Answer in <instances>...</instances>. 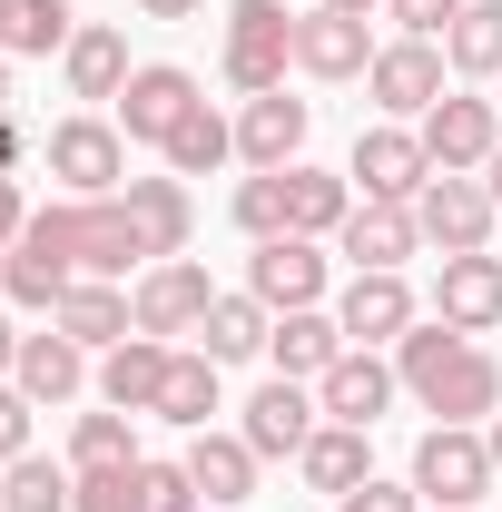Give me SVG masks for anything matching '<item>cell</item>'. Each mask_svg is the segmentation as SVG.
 <instances>
[{
    "mask_svg": "<svg viewBox=\"0 0 502 512\" xmlns=\"http://www.w3.org/2000/svg\"><path fill=\"white\" fill-rule=\"evenodd\" d=\"M10 365H20V335H10V316H0V375H10Z\"/></svg>",
    "mask_w": 502,
    "mask_h": 512,
    "instance_id": "cell-44",
    "label": "cell"
},
{
    "mask_svg": "<svg viewBox=\"0 0 502 512\" xmlns=\"http://www.w3.org/2000/svg\"><path fill=\"white\" fill-rule=\"evenodd\" d=\"M60 60H69V99H119L128 89V40L119 30H79Z\"/></svg>",
    "mask_w": 502,
    "mask_h": 512,
    "instance_id": "cell-27",
    "label": "cell"
},
{
    "mask_svg": "<svg viewBox=\"0 0 502 512\" xmlns=\"http://www.w3.org/2000/svg\"><path fill=\"white\" fill-rule=\"evenodd\" d=\"M335 237H345V256H355V276H404V256L424 247L414 207H384V197H355V217H345Z\"/></svg>",
    "mask_w": 502,
    "mask_h": 512,
    "instance_id": "cell-13",
    "label": "cell"
},
{
    "mask_svg": "<svg viewBox=\"0 0 502 512\" xmlns=\"http://www.w3.org/2000/svg\"><path fill=\"white\" fill-rule=\"evenodd\" d=\"M345 178H365V197H384V207H414L424 178H434V158H424V138H414V128H365Z\"/></svg>",
    "mask_w": 502,
    "mask_h": 512,
    "instance_id": "cell-9",
    "label": "cell"
},
{
    "mask_svg": "<svg viewBox=\"0 0 502 512\" xmlns=\"http://www.w3.org/2000/svg\"><path fill=\"white\" fill-rule=\"evenodd\" d=\"M69 40H79V10H69V0H10V40H0V50L50 60V50H69Z\"/></svg>",
    "mask_w": 502,
    "mask_h": 512,
    "instance_id": "cell-32",
    "label": "cell"
},
{
    "mask_svg": "<svg viewBox=\"0 0 502 512\" xmlns=\"http://www.w3.org/2000/svg\"><path fill=\"white\" fill-rule=\"evenodd\" d=\"M286 60H296V10L286 0H237L227 10V79L266 99V89H286Z\"/></svg>",
    "mask_w": 502,
    "mask_h": 512,
    "instance_id": "cell-3",
    "label": "cell"
},
{
    "mask_svg": "<svg viewBox=\"0 0 502 512\" xmlns=\"http://www.w3.org/2000/svg\"><path fill=\"white\" fill-rule=\"evenodd\" d=\"M20 394L30 404H69L79 384H89V345H69V335H20Z\"/></svg>",
    "mask_w": 502,
    "mask_h": 512,
    "instance_id": "cell-22",
    "label": "cell"
},
{
    "mask_svg": "<svg viewBox=\"0 0 502 512\" xmlns=\"http://www.w3.org/2000/svg\"><path fill=\"white\" fill-rule=\"evenodd\" d=\"M188 483L207 503H256V444L247 434H197L188 444Z\"/></svg>",
    "mask_w": 502,
    "mask_h": 512,
    "instance_id": "cell-23",
    "label": "cell"
},
{
    "mask_svg": "<svg viewBox=\"0 0 502 512\" xmlns=\"http://www.w3.org/2000/svg\"><path fill=\"white\" fill-rule=\"evenodd\" d=\"M335 512H424V493H414V483H375V473H365Z\"/></svg>",
    "mask_w": 502,
    "mask_h": 512,
    "instance_id": "cell-39",
    "label": "cell"
},
{
    "mask_svg": "<svg viewBox=\"0 0 502 512\" xmlns=\"http://www.w3.org/2000/svg\"><path fill=\"white\" fill-rule=\"evenodd\" d=\"M168 355H178V345H158V335H128V345H109V365H99V394H109L119 414H158Z\"/></svg>",
    "mask_w": 502,
    "mask_h": 512,
    "instance_id": "cell-20",
    "label": "cell"
},
{
    "mask_svg": "<svg viewBox=\"0 0 502 512\" xmlns=\"http://www.w3.org/2000/svg\"><path fill=\"white\" fill-rule=\"evenodd\" d=\"M69 512H138V463H99V473H79Z\"/></svg>",
    "mask_w": 502,
    "mask_h": 512,
    "instance_id": "cell-36",
    "label": "cell"
},
{
    "mask_svg": "<svg viewBox=\"0 0 502 512\" xmlns=\"http://www.w3.org/2000/svg\"><path fill=\"white\" fill-rule=\"evenodd\" d=\"M20 453H30V394L0 384V463H20Z\"/></svg>",
    "mask_w": 502,
    "mask_h": 512,
    "instance_id": "cell-40",
    "label": "cell"
},
{
    "mask_svg": "<svg viewBox=\"0 0 502 512\" xmlns=\"http://www.w3.org/2000/svg\"><path fill=\"white\" fill-rule=\"evenodd\" d=\"M434 316L453 325V335H493L502 325V256H443V276H434Z\"/></svg>",
    "mask_w": 502,
    "mask_h": 512,
    "instance_id": "cell-11",
    "label": "cell"
},
{
    "mask_svg": "<svg viewBox=\"0 0 502 512\" xmlns=\"http://www.w3.org/2000/svg\"><path fill=\"white\" fill-rule=\"evenodd\" d=\"M138 10H148V20H197L207 0H138Z\"/></svg>",
    "mask_w": 502,
    "mask_h": 512,
    "instance_id": "cell-42",
    "label": "cell"
},
{
    "mask_svg": "<svg viewBox=\"0 0 502 512\" xmlns=\"http://www.w3.org/2000/svg\"><path fill=\"white\" fill-rule=\"evenodd\" d=\"M50 178H60L69 197H119V178H128L119 128L109 119H60L50 128Z\"/></svg>",
    "mask_w": 502,
    "mask_h": 512,
    "instance_id": "cell-6",
    "label": "cell"
},
{
    "mask_svg": "<svg viewBox=\"0 0 502 512\" xmlns=\"http://www.w3.org/2000/svg\"><path fill=\"white\" fill-rule=\"evenodd\" d=\"M158 414H168V424H188V434H207V414H217V355H168Z\"/></svg>",
    "mask_w": 502,
    "mask_h": 512,
    "instance_id": "cell-31",
    "label": "cell"
},
{
    "mask_svg": "<svg viewBox=\"0 0 502 512\" xmlns=\"http://www.w3.org/2000/svg\"><path fill=\"white\" fill-rule=\"evenodd\" d=\"M197 335H207L217 365H247V355H266V335H276V306H256V296H217Z\"/></svg>",
    "mask_w": 502,
    "mask_h": 512,
    "instance_id": "cell-26",
    "label": "cell"
},
{
    "mask_svg": "<svg viewBox=\"0 0 502 512\" xmlns=\"http://www.w3.org/2000/svg\"><path fill=\"white\" fill-rule=\"evenodd\" d=\"M443 60L463 79H493L502 69V0H463V20L443 30Z\"/></svg>",
    "mask_w": 502,
    "mask_h": 512,
    "instance_id": "cell-30",
    "label": "cell"
},
{
    "mask_svg": "<svg viewBox=\"0 0 502 512\" xmlns=\"http://www.w3.org/2000/svg\"><path fill=\"white\" fill-rule=\"evenodd\" d=\"M0 40H10V0H0Z\"/></svg>",
    "mask_w": 502,
    "mask_h": 512,
    "instance_id": "cell-49",
    "label": "cell"
},
{
    "mask_svg": "<svg viewBox=\"0 0 502 512\" xmlns=\"http://www.w3.org/2000/svg\"><path fill=\"white\" fill-rule=\"evenodd\" d=\"M266 355H276V375H286V384H315L335 355H345V325L325 316V306H296V316H276Z\"/></svg>",
    "mask_w": 502,
    "mask_h": 512,
    "instance_id": "cell-19",
    "label": "cell"
},
{
    "mask_svg": "<svg viewBox=\"0 0 502 512\" xmlns=\"http://www.w3.org/2000/svg\"><path fill=\"white\" fill-rule=\"evenodd\" d=\"M296 473H306L315 493H335V503H345V493L375 473V453H365V424H315V444L296 453Z\"/></svg>",
    "mask_w": 502,
    "mask_h": 512,
    "instance_id": "cell-24",
    "label": "cell"
},
{
    "mask_svg": "<svg viewBox=\"0 0 502 512\" xmlns=\"http://www.w3.org/2000/svg\"><path fill=\"white\" fill-rule=\"evenodd\" d=\"M315 414H325V404H315L306 384H256V404H247V424H237V434H247L256 444V463H276V453H306L315 444Z\"/></svg>",
    "mask_w": 502,
    "mask_h": 512,
    "instance_id": "cell-16",
    "label": "cell"
},
{
    "mask_svg": "<svg viewBox=\"0 0 502 512\" xmlns=\"http://www.w3.org/2000/svg\"><path fill=\"white\" fill-rule=\"evenodd\" d=\"M394 20H404V40H443L453 20H463V0H384Z\"/></svg>",
    "mask_w": 502,
    "mask_h": 512,
    "instance_id": "cell-38",
    "label": "cell"
},
{
    "mask_svg": "<svg viewBox=\"0 0 502 512\" xmlns=\"http://www.w3.org/2000/svg\"><path fill=\"white\" fill-rule=\"evenodd\" d=\"M414 138H424V158H434V168H463V178H473V168L502 148V119H493V99L453 89V99H434V109H424V128H414Z\"/></svg>",
    "mask_w": 502,
    "mask_h": 512,
    "instance_id": "cell-7",
    "label": "cell"
},
{
    "mask_svg": "<svg viewBox=\"0 0 502 512\" xmlns=\"http://www.w3.org/2000/svg\"><path fill=\"white\" fill-rule=\"evenodd\" d=\"M394 384H404V375L384 365L375 345H345V355L315 375V404H325V424H365V434H375V414L394 404Z\"/></svg>",
    "mask_w": 502,
    "mask_h": 512,
    "instance_id": "cell-8",
    "label": "cell"
},
{
    "mask_svg": "<svg viewBox=\"0 0 502 512\" xmlns=\"http://www.w3.org/2000/svg\"><path fill=\"white\" fill-rule=\"evenodd\" d=\"M296 69H306V79H365V69H375L365 10H306V20H296Z\"/></svg>",
    "mask_w": 502,
    "mask_h": 512,
    "instance_id": "cell-12",
    "label": "cell"
},
{
    "mask_svg": "<svg viewBox=\"0 0 502 512\" xmlns=\"http://www.w3.org/2000/svg\"><path fill=\"white\" fill-rule=\"evenodd\" d=\"M197 109V79L188 69H168V60H148V69H128V89H119V128L128 138H158L168 148V128Z\"/></svg>",
    "mask_w": 502,
    "mask_h": 512,
    "instance_id": "cell-15",
    "label": "cell"
},
{
    "mask_svg": "<svg viewBox=\"0 0 502 512\" xmlns=\"http://www.w3.org/2000/svg\"><path fill=\"white\" fill-rule=\"evenodd\" d=\"M483 444H493V463H502V414H493V434H483Z\"/></svg>",
    "mask_w": 502,
    "mask_h": 512,
    "instance_id": "cell-46",
    "label": "cell"
},
{
    "mask_svg": "<svg viewBox=\"0 0 502 512\" xmlns=\"http://www.w3.org/2000/svg\"><path fill=\"white\" fill-rule=\"evenodd\" d=\"M247 296L276 306V316L315 306V296H325V256H315V237H266V247L247 256Z\"/></svg>",
    "mask_w": 502,
    "mask_h": 512,
    "instance_id": "cell-10",
    "label": "cell"
},
{
    "mask_svg": "<svg viewBox=\"0 0 502 512\" xmlns=\"http://www.w3.org/2000/svg\"><path fill=\"white\" fill-rule=\"evenodd\" d=\"M0 109H10V69H0Z\"/></svg>",
    "mask_w": 502,
    "mask_h": 512,
    "instance_id": "cell-48",
    "label": "cell"
},
{
    "mask_svg": "<svg viewBox=\"0 0 502 512\" xmlns=\"http://www.w3.org/2000/svg\"><path fill=\"white\" fill-rule=\"evenodd\" d=\"M325 10H375V0H325Z\"/></svg>",
    "mask_w": 502,
    "mask_h": 512,
    "instance_id": "cell-47",
    "label": "cell"
},
{
    "mask_svg": "<svg viewBox=\"0 0 502 512\" xmlns=\"http://www.w3.org/2000/svg\"><path fill=\"white\" fill-rule=\"evenodd\" d=\"M493 217H502V197L483 188V178H463V168H434L424 197H414V227H424L443 256H473L483 237H493Z\"/></svg>",
    "mask_w": 502,
    "mask_h": 512,
    "instance_id": "cell-4",
    "label": "cell"
},
{
    "mask_svg": "<svg viewBox=\"0 0 502 512\" xmlns=\"http://www.w3.org/2000/svg\"><path fill=\"white\" fill-rule=\"evenodd\" d=\"M128 207H138V227H148V247L158 256H188V188L178 178H128Z\"/></svg>",
    "mask_w": 502,
    "mask_h": 512,
    "instance_id": "cell-29",
    "label": "cell"
},
{
    "mask_svg": "<svg viewBox=\"0 0 502 512\" xmlns=\"http://www.w3.org/2000/svg\"><path fill=\"white\" fill-rule=\"evenodd\" d=\"M493 444L473 434V424H434L424 444H414V493L424 503H443V512H473L483 493H493Z\"/></svg>",
    "mask_w": 502,
    "mask_h": 512,
    "instance_id": "cell-2",
    "label": "cell"
},
{
    "mask_svg": "<svg viewBox=\"0 0 502 512\" xmlns=\"http://www.w3.org/2000/svg\"><path fill=\"white\" fill-rule=\"evenodd\" d=\"M69 483L60 463H40V453H20V463H0V512H69Z\"/></svg>",
    "mask_w": 502,
    "mask_h": 512,
    "instance_id": "cell-33",
    "label": "cell"
},
{
    "mask_svg": "<svg viewBox=\"0 0 502 512\" xmlns=\"http://www.w3.org/2000/svg\"><path fill=\"white\" fill-rule=\"evenodd\" d=\"M20 168V128H10V109H0V178Z\"/></svg>",
    "mask_w": 502,
    "mask_h": 512,
    "instance_id": "cell-43",
    "label": "cell"
},
{
    "mask_svg": "<svg viewBox=\"0 0 502 512\" xmlns=\"http://www.w3.org/2000/svg\"><path fill=\"white\" fill-rule=\"evenodd\" d=\"M237 227H247L256 247H266V237H296V227H286V168H256L247 188H237Z\"/></svg>",
    "mask_w": 502,
    "mask_h": 512,
    "instance_id": "cell-34",
    "label": "cell"
},
{
    "mask_svg": "<svg viewBox=\"0 0 502 512\" xmlns=\"http://www.w3.org/2000/svg\"><path fill=\"white\" fill-rule=\"evenodd\" d=\"M365 89H375V109H394V119H424L443 99V50L434 40H394V50H375Z\"/></svg>",
    "mask_w": 502,
    "mask_h": 512,
    "instance_id": "cell-14",
    "label": "cell"
},
{
    "mask_svg": "<svg viewBox=\"0 0 502 512\" xmlns=\"http://www.w3.org/2000/svg\"><path fill=\"white\" fill-rule=\"evenodd\" d=\"M483 188H493V197H502V148H493V158H483Z\"/></svg>",
    "mask_w": 502,
    "mask_h": 512,
    "instance_id": "cell-45",
    "label": "cell"
},
{
    "mask_svg": "<svg viewBox=\"0 0 502 512\" xmlns=\"http://www.w3.org/2000/svg\"><path fill=\"white\" fill-rule=\"evenodd\" d=\"M345 217H355V188H345L335 168H306V158H296V168H286V227H296V237H335Z\"/></svg>",
    "mask_w": 502,
    "mask_h": 512,
    "instance_id": "cell-25",
    "label": "cell"
},
{
    "mask_svg": "<svg viewBox=\"0 0 502 512\" xmlns=\"http://www.w3.org/2000/svg\"><path fill=\"white\" fill-rule=\"evenodd\" d=\"M227 158H237V128H227L207 99H197L188 119L168 128V178H207V168H227Z\"/></svg>",
    "mask_w": 502,
    "mask_h": 512,
    "instance_id": "cell-28",
    "label": "cell"
},
{
    "mask_svg": "<svg viewBox=\"0 0 502 512\" xmlns=\"http://www.w3.org/2000/svg\"><path fill=\"white\" fill-rule=\"evenodd\" d=\"M0 256H10V247H0Z\"/></svg>",
    "mask_w": 502,
    "mask_h": 512,
    "instance_id": "cell-50",
    "label": "cell"
},
{
    "mask_svg": "<svg viewBox=\"0 0 502 512\" xmlns=\"http://www.w3.org/2000/svg\"><path fill=\"white\" fill-rule=\"evenodd\" d=\"M20 227H30V207H20V178H0V247H10Z\"/></svg>",
    "mask_w": 502,
    "mask_h": 512,
    "instance_id": "cell-41",
    "label": "cell"
},
{
    "mask_svg": "<svg viewBox=\"0 0 502 512\" xmlns=\"http://www.w3.org/2000/svg\"><path fill=\"white\" fill-rule=\"evenodd\" d=\"M69 463L79 473H99V463H138V444H128V414L109 404V414H79V434H69Z\"/></svg>",
    "mask_w": 502,
    "mask_h": 512,
    "instance_id": "cell-35",
    "label": "cell"
},
{
    "mask_svg": "<svg viewBox=\"0 0 502 512\" xmlns=\"http://www.w3.org/2000/svg\"><path fill=\"white\" fill-rule=\"evenodd\" d=\"M394 375H404V394H424V414H443V424H483V414H502V365L473 345V335H453V325H404L394 335Z\"/></svg>",
    "mask_w": 502,
    "mask_h": 512,
    "instance_id": "cell-1",
    "label": "cell"
},
{
    "mask_svg": "<svg viewBox=\"0 0 502 512\" xmlns=\"http://www.w3.org/2000/svg\"><path fill=\"white\" fill-rule=\"evenodd\" d=\"M296 148H306V99H286V89L247 99V119H237V158H247V168H296Z\"/></svg>",
    "mask_w": 502,
    "mask_h": 512,
    "instance_id": "cell-17",
    "label": "cell"
},
{
    "mask_svg": "<svg viewBox=\"0 0 502 512\" xmlns=\"http://www.w3.org/2000/svg\"><path fill=\"white\" fill-rule=\"evenodd\" d=\"M50 325H60L69 345H128V335H138L128 296H119V286H99V276H79L60 306H50Z\"/></svg>",
    "mask_w": 502,
    "mask_h": 512,
    "instance_id": "cell-21",
    "label": "cell"
},
{
    "mask_svg": "<svg viewBox=\"0 0 502 512\" xmlns=\"http://www.w3.org/2000/svg\"><path fill=\"white\" fill-rule=\"evenodd\" d=\"M335 325H345V345H394L414 325V286L404 276H355L345 306H335Z\"/></svg>",
    "mask_w": 502,
    "mask_h": 512,
    "instance_id": "cell-18",
    "label": "cell"
},
{
    "mask_svg": "<svg viewBox=\"0 0 502 512\" xmlns=\"http://www.w3.org/2000/svg\"><path fill=\"white\" fill-rule=\"evenodd\" d=\"M207 306H217V286H207V266L197 256H158L148 276H138V296H128V316H138V335H197L207 325Z\"/></svg>",
    "mask_w": 502,
    "mask_h": 512,
    "instance_id": "cell-5",
    "label": "cell"
},
{
    "mask_svg": "<svg viewBox=\"0 0 502 512\" xmlns=\"http://www.w3.org/2000/svg\"><path fill=\"white\" fill-rule=\"evenodd\" d=\"M207 493L188 483V463H138V512H197Z\"/></svg>",
    "mask_w": 502,
    "mask_h": 512,
    "instance_id": "cell-37",
    "label": "cell"
}]
</instances>
